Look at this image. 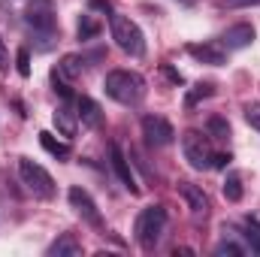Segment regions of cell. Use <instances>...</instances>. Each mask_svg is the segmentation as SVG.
<instances>
[{"label": "cell", "instance_id": "6da1fadb", "mask_svg": "<svg viewBox=\"0 0 260 257\" xmlns=\"http://www.w3.org/2000/svg\"><path fill=\"white\" fill-rule=\"evenodd\" d=\"M103 91L106 97H112L121 106H136L145 97V79L133 70H112L103 79Z\"/></svg>", "mask_w": 260, "mask_h": 257}, {"label": "cell", "instance_id": "7a4b0ae2", "mask_svg": "<svg viewBox=\"0 0 260 257\" xmlns=\"http://www.w3.org/2000/svg\"><path fill=\"white\" fill-rule=\"evenodd\" d=\"M164 230H167V209L164 206H145L139 215H136V224H133V236L142 248H154L160 239H164Z\"/></svg>", "mask_w": 260, "mask_h": 257}, {"label": "cell", "instance_id": "3957f363", "mask_svg": "<svg viewBox=\"0 0 260 257\" xmlns=\"http://www.w3.org/2000/svg\"><path fill=\"white\" fill-rule=\"evenodd\" d=\"M109 30H112V40H115V46L130 55V58H142L145 55V37H142V30H139V24L127 18V15H109Z\"/></svg>", "mask_w": 260, "mask_h": 257}, {"label": "cell", "instance_id": "277c9868", "mask_svg": "<svg viewBox=\"0 0 260 257\" xmlns=\"http://www.w3.org/2000/svg\"><path fill=\"white\" fill-rule=\"evenodd\" d=\"M18 176H21V185L34 197H40V200H52L55 197V179H52V173L46 167H40L37 160L18 157Z\"/></svg>", "mask_w": 260, "mask_h": 257}, {"label": "cell", "instance_id": "5b68a950", "mask_svg": "<svg viewBox=\"0 0 260 257\" xmlns=\"http://www.w3.org/2000/svg\"><path fill=\"white\" fill-rule=\"evenodd\" d=\"M182 154H185V160H188L194 170H212L215 151H212V145H209V139H206L203 133L188 130V133L182 136Z\"/></svg>", "mask_w": 260, "mask_h": 257}, {"label": "cell", "instance_id": "8992f818", "mask_svg": "<svg viewBox=\"0 0 260 257\" xmlns=\"http://www.w3.org/2000/svg\"><path fill=\"white\" fill-rule=\"evenodd\" d=\"M24 21L30 30H55L58 27V12L52 0H27L24 6Z\"/></svg>", "mask_w": 260, "mask_h": 257}, {"label": "cell", "instance_id": "52a82bcc", "mask_svg": "<svg viewBox=\"0 0 260 257\" xmlns=\"http://www.w3.org/2000/svg\"><path fill=\"white\" fill-rule=\"evenodd\" d=\"M142 136H145V142L151 148H167V145H173L176 130L164 115H145L142 118Z\"/></svg>", "mask_w": 260, "mask_h": 257}, {"label": "cell", "instance_id": "ba28073f", "mask_svg": "<svg viewBox=\"0 0 260 257\" xmlns=\"http://www.w3.org/2000/svg\"><path fill=\"white\" fill-rule=\"evenodd\" d=\"M67 200H70V206L76 209V215H79L82 221H88L91 227H100V224H103V218H100V209H97L94 197L85 191V188L73 185V188H70V194H67Z\"/></svg>", "mask_w": 260, "mask_h": 257}, {"label": "cell", "instance_id": "9c48e42d", "mask_svg": "<svg viewBox=\"0 0 260 257\" xmlns=\"http://www.w3.org/2000/svg\"><path fill=\"white\" fill-rule=\"evenodd\" d=\"M188 55L197 58L200 64H209V67L227 64V49L221 46V40H212V43H191V46H188Z\"/></svg>", "mask_w": 260, "mask_h": 257}, {"label": "cell", "instance_id": "30bf717a", "mask_svg": "<svg viewBox=\"0 0 260 257\" xmlns=\"http://www.w3.org/2000/svg\"><path fill=\"white\" fill-rule=\"evenodd\" d=\"M251 43H254V27H251L248 21H239V24H233V27H227V30L221 34V46H224L227 52L248 49Z\"/></svg>", "mask_w": 260, "mask_h": 257}, {"label": "cell", "instance_id": "8fae6325", "mask_svg": "<svg viewBox=\"0 0 260 257\" xmlns=\"http://www.w3.org/2000/svg\"><path fill=\"white\" fill-rule=\"evenodd\" d=\"M109 157H112V170H115V176H118V182L127 188L130 194H139V185H136V176H133V170H130V160L124 157V151L112 142V148H109Z\"/></svg>", "mask_w": 260, "mask_h": 257}, {"label": "cell", "instance_id": "7c38bea8", "mask_svg": "<svg viewBox=\"0 0 260 257\" xmlns=\"http://www.w3.org/2000/svg\"><path fill=\"white\" fill-rule=\"evenodd\" d=\"M179 197L185 200V206L194 215H209V197L203 194V188H197L194 182H179Z\"/></svg>", "mask_w": 260, "mask_h": 257}, {"label": "cell", "instance_id": "4fadbf2b", "mask_svg": "<svg viewBox=\"0 0 260 257\" xmlns=\"http://www.w3.org/2000/svg\"><path fill=\"white\" fill-rule=\"evenodd\" d=\"M76 115H79V121H82L85 127H91V130H97L103 124V109H100V103L91 100V97H79V100H76Z\"/></svg>", "mask_w": 260, "mask_h": 257}, {"label": "cell", "instance_id": "5bb4252c", "mask_svg": "<svg viewBox=\"0 0 260 257\" xmlns=\"http://www.w3.org/2000/svg\"><path fill=\"white\" fill-rule=\"evenodd\" d=\"M76 118H79V115H76L67 103H61V106L52 112V121H55V127H58V133H61L64 139H73V136H76Z\"/></svg>", "mask_w": 260, "mask_h": 257}, {"label": "cell", "instance_id": "9a60e30c", "mask_svg": "<svg viewBox=\"0 0 260 257\" xmlns=\"http://www.w3.org/2000/svg\"><path fill=\"white\" fill-rule=\"evenodd\" d=\"M49 257H79L82 254V245L76 242V236L73 233H61L52 245H49V251H46Z\"/></svg>", "mask_w": 260, "mask_h": 257}, {"label": "cell", "instance_id": "2e32d148", "mask_svg": "<svg viewBox=\"0 0 260 257\" xmlns=\"http://www.w3.org/2000/svg\"><path fill=\"white\" fill-rule=\"evenodd\" d=\"M40 145H43L52 157H58V160H67V157H70V145L61 142V139H58L55 133H49V130H43V133H40Z\"/></svg>", "mask_w": 260, "mask_h": 257}, {"label": "cell", "instance_id": "e0dca14e", "mask_svg": "<svg viewBox=\"0 0 260 257\" xmlns=\"http://www.w3.org/2000/svg\"><path fill=\"white\" fill-rule=\"evenodd\" d=\"M82 70H85V58H79V55H64L61 64H58V73H61L64 79H76V76H82Z\"/></svg>", "mask_w": 260, "mask_h": 257}, {"label": "cell", "instance_id": "ac0fdd59", "mask_svg": "<svg viewBox=\"0 0 260 257\" xmlns=\"http://www.w3.org/2000/svg\"><path fill=\"white\" fill-rule=\"evenodd\" d=\"M224 200H230V203H239L242 200V179L236 176V173H230L227 179H224Z\"/></svg>", "mask_w": 260, "mask_h": 257}, {"label": "cell", "instance_id": "d6986e66", "mask_svg": "<svg viewBox=\"0 0 260 257\" xmlns=\"http://www.w3.org/2000/svg\"><path fill=\"white\" fill-rule=\"evenodd\" d=\"M206 97H212V82H197L194 88L188 91V97H185V106L188 109H194L200 100H206Z\"/></svg>", "mask_w": 260, "mask_h": 257}, {"label": "cell", "instance_id": "ffe728a7", "mask_svg": "<svg viewBox=\"0 0 260 257\" xmlns=\"http://www.w3.org/2000/svg\"><path fill=\"white\" fill-rule=\"evenodd\" d=\"M206 133H209L212 139H227V136H230V124H227V118L212 115V118L206 121Z\"/></svg>", "mask_w": 260, "mask_h": 257}, {"label": "cell", "instance_id": "44dd1931", "mask_svg": "<svg viewBox=\"0 0 260 257\" xmlns=\"http://www.w3.org/2000/svg\"><path fill=\"white\" fill-rule=\"evenodd\" d=\"M242 227H245V233H242V236L248 239V248L260 254V221H254V218H245V224H242Z\"/></svg>", "mask_w": 260, "mask_h": 257}, {"label": "cell", "instance_id": "7402d4cb", "mask_svg": "<svg viewBox=\"0 0 260 257\" xmlns=\"http://www.w3.org/2000/svg\"><path fill=\"white\" fill-rule=\"evenodd\" d=\"M76 34H79V40H94V37L100 34V21H94L91 15H82V18H79Z\"/></svg>", "mask_w": 260, "mask_h": 257}, {"label": "cell", "instance_id": "603a6c76", "mask_svg": "<svg viewBox=\"0 0 260 257\" xmlns=\"http://www.w3.org/2000/svg\"><path fill=\"white\" fill-rule=\"evenodd\" d=\"M15 67H18V76H30V52L27 49H18V55H15Z\"/></svg>", "mask_w": 260, "mask_h": 257}, {"label": "cell", "instance_id": "cb8c5ba5", "mask_svg": "<svg viewBox=\"0 0 260 257\" xmlns=\"http://www.w3.org/2000/svg\"><path fill=\"white\" fill-rule=\"evenodd\" d=\"M245 121L260 133V103H248L245 106Z\"/></svg>", "mask_w": 260, "mask_h": 257}, {"label": "cell", "instance_id": "d4e9b609", "mask_svg": "<svg viewBox=\"0 0 260 257\" xmlns=\"http://www.w3.org/2000/svg\"><path fill=\"white\" fill-rule=\"evenodd\" d=\"M52 85H55V91H58L61 97H70V94H73V91H70V85H67V79L58 73V67L52 70Z\"/></svg>", "mask_w": 260, "mask_h": 257}, {"label": "cell", "instance_id": "484cf974", "mask_svg": "<svg viewBox=\"0 0 260 257\" xmlns=\"http://www.w3.org/2000/svg\"><path fill=\"white\" fill-rule=\"evenodd\" d=\"M248 248L245 245H236V242H221L218 245V254H233V257H239V254H245Z\"/></svg>", "mask_w": 260, "mask_h": 257}, {"label": "cell", "instance_id": "4316f807", "mask_svg": "<svg viewBox=\"0 0 260 257\" xmlns=\"http://www.w3.org/2000/svg\"><path fill=\"white\" fill-rule=\"evenodd\" d=\"M224 6H230V9H248V6H260V0H224Z\"/></svg>", "mask_w": 260, "mask_h": 257}, {"label": "cell", "instance_id": "83f0119b", "mask_svg": "<svg viewBox=\"0 0 260 257\" xmlns=\"http://www.w3.org/2000/svg\"><path fill=\"white\" fill-rule=\"evenodd\" d=\"M160 73H164V76H167L173 85H182V82H185V76H182V73H176L173 67H160Z\"/></svg>", "mask_w": 260, "mask_h": 257}, {"label": "cell", "instance_id": "f1b7e54d", "mask_svg": "<svg viewBox=\"0 0 260 257\" xmlns=\"http://www.w3.org/2000/svg\"><path fill=\"white\" fill-rule=\"evenodd\" d=\"M230 160H233L230 154H215V157H212V170H227Z\"/></svg>", "mask_w": 260, "mask_h": 257}, {"label": "cell", "instance_id": "f546056e", "mask_svg": "<svg viewBox=\"0 0 260 257\" xmlns=\"http://www.w3.org/2000/svg\"><path fill=\"white\" fill-rule=\"evenodd\" d=\"M91 6H97V9H103V12H109V3H106V0H91Z\"/></svg>", "mask_w": 260, "mask_h": 257}, {"label": "cell", "instance_id": "4dcf8cb0", "mask_svg": "<svg viewBox=\"0 0 260 257\" xmlns=\"http://www.w3.org/2000/svg\"><path fill=\"white\" fill-rule=\"evenodd\" d=\"M0 67H6V43L0 40Z\"/></svg>", "mask_w": 260, "mask_h": 257}, {"label": "cell", "instance_id": "1f68e13d", "mask_svg": "<svg viewBox=\"0 0 260 257\" xmlns=\"http://www.w3.org/2000/svg\"><path fill=\"white\" fill-rule=\"evenodd\" d=\"M179 3H185V6H194V0H179Z\"/></svg>", "mask_w": 260, "mask_h": 257}]
</instances>
